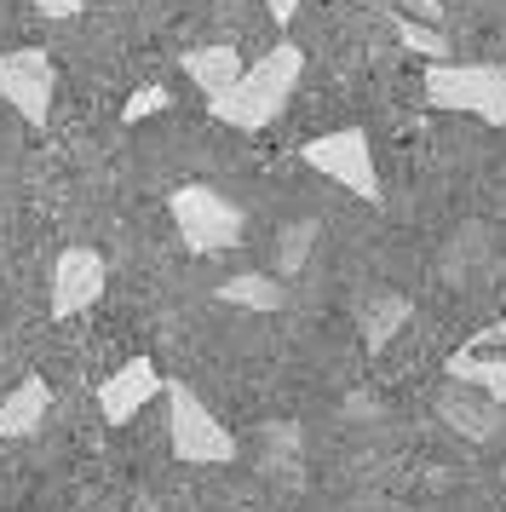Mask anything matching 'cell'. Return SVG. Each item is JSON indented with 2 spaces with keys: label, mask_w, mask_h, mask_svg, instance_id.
<instances>
[{
  "label": "cell",
  "mask_w": 506,
  "mask_h": 512,
  "mask_svg": "<svg viewBox=\"0 0 506 512\" xmlns=\"http://www.w3.org/2000/svg\"><path fill=\"white\" fill-rule=\"evenodd\" d=\"M299 75H305V52H299L294 41H282V47H271L259 64H248L230 93L207 98V110H213V121H225L236 133H259V127H271V121L282 116V104L294 98Z\"/></svg>",
  "instance_id": "1"
},
{
  "label": "cell",
  "mask_w": 506,
  "mask_h": 512,
  "mask_svg": "<svg viewBox=\"0 0 506 512\" xmlns=\"http://www.w3.org/2000/svg\"><path fill=\"white\" fill-rule=\"evenodd\" d=\"M420 81L432 110H460L483 127H506V64H432Z\"/></svg>",
  "instance_id": "2"
},
{
  "label": "cell",
  "mask_w": 506,
  "mask_h": 512,
  "mask_svg": "<svg viewBox=\"0 0 506 512\" xmlns=\"http://www.w3.org/2000/svg\"><path fill=\"white\" fill-rule=\"evenodd\" d=\"M167 392V438H173V455L190 466H225L236 461V438H230L219 415H207V403L184 380L161 386Z\"/></svg>",
  "instance_id": "3"
},
{
  "label": "cell",
  "mask_w": 506,
  "mask_h": 512,
  "mask_svg": "<svg viewBox=\"0 0 506 512\" xmlns=\"http://www.w3.org/2000/svg\"><path fill=\"white\" fill-rule=\"evenodd\" d=\"M167 208H173V225H179L190 254H225V248H236L242 231H248V225H242V208L225 202L213 185H179Z\"/></svg>",
  "instance_id": "4"
},
{
  "label": "cell",
  "mask_w": 506,
  "mask_h": 512,
  "mask_svg": "<svg viewBox=\"0 0 506 512\" xmlns=\"http://www.w3.org/2000/svg\"><path fill=\"white\" fill-rule=\"evenodd\" d=\"M305 167H317L322 179L345 185L363 202H380V173H374V144H368L363 127H334L322 139H305Z\"/></svg>",
  "instance_id": "5"
},
{
  "label": "cell",
  "mask_w": 506,
  "mask_h": 512,
  "mask_svg": "<svg viewBox=\"0 0 506 512\" xmlns=\"http://www.w3.org/2000/svg\"><path fill=\"white\" fill-rule=\"evenodd\" d=\"M52 93H58V75H52V58H46L41 47L0 52V98H6L29 127H41V121L52 116Z\"/></svg>",
  "instance_id": "6"
},
{
  "label": "cell",
  "mask_w": 506,
  "mask_h": 512,
  "mask_svg": "<svg viewBox=\"0 0 506 512\" xmlns=\"http://www.w3.org/2000/svg\"><path fill=\"white\" fill-rule=\"evenodd\" d=\"M104 282H110V271H104V254L98 248H64L58 265H52V317L58 323L81 317L87 305H98Z\"/></svg>",
  "instance_id": "7"
},
{
  "label": "cell",
  "mask_w": 506,
  "mask_h": 512,
  "mask_svg": "<svg viewBox=\"0 0 506 512\" xmlns=\"http://www.w3.org/2000/svg\"><path fill=\"white\" fill-rule=\"evenodd\" d=\"M150 397H161V374H156L150 357H133V363H121V369L98 386V415L110 420V426H127Z\"/></svg>",
  "instance_id": "8"
},
{
  "label": "cell",
  "mask_w": 506,
  "mask_h": 512,
  "mask_svg": "<svg viewBox=\"0 0 506 512\" xmlns=\"http://www.w3.org/2000/svg\"><path fill=\"white\" fill-rule=\"evenodd\" d=\"M179 70L190 75L207 98H219V93H230V87L242 81V70H248V64H242V52L230 47V41H213V47H190V52H184Z\"/></svg>",
  "instance_id": "9"
},
{
  "label": "cell",
  "mask_w": 506,
  "mask_h": 512,
  "mask_svg": "<svg viewBox=\"0 0 506 512\" xmlns=\"http://www.w3.org/2000/svg\"><path fill=\"white\" fill-rule=\"evenodd\" d=\"M46 409H52V386L41 374H23L18 386L6 392V403H0V438H29L46 420Z\"/></svg>",
  "instance_id": "10"
},
{
  "label": "cell",
  "mask_w": 506,
  "mask_h": 512,
  "mask_svg": "<svg viewBox=\"0 0 506 512\" xmlns=\"http://www.w3.org/2000/svg\"><path fill=\"white\" fill-rule=\"evenodd\" d=\"M449 380L483 392L489 403H506V351H455L449 357Z\"/></svg>",
  "instance_id": "11"
},
{
  "label": "cell",
  "mask_w": 506,
  "mask_h": 512,
  "mask_svg": "<svg viewBox=\"0 0 506 512\" xmlns=\"http://www.w3.org/2000/svg\"><path fill=\"white\" fill-rule=\"evenodd\" d=\"M495 409H501V403H489V397L472 392V386H466V392L455 386V392L443 397V415H449V426H455V432H466L472 443H489L495 432H501V415H495Z\"/></svg>",
  "instance_id": "12"
},
{
  "label": "cell",
  "mask_w": 506,
  "mask_h": 512,
  "mask_svg": "<svg viewBox=\"0 0 506 512\" xmlns=\"http://www.w3.org/2000/svg\"><path fill=\"white\" fill-rule=\"evenodd\" d=\"M414 317V305L403 300V294H374L363 311V346L368 351H386L391 340H397V328Z\"/></svg>",
  "instance_id": "13"
},
{
  "label": "cell",
  "mask_w": 506,
  "mask_h": 512,
  "mask_svg": "<svg viewBox=\"0 0 506 512\" xmlns=\"http://www.w3.org/2000/svg\"><path fill=\"white\" fill-rule=\"evenodd\" d=\"M219 300H225V305H242V311H282L288 288H282L276 277H265V271H242V277L219 282Z\"/></svg>",
  "instance_id": "14"
},
{
  "label": "cell",
  "mask_w": 506,
  "mask_h": 512,
  "mask_svg": "<svg viewBox=\"0 0 506 512\" xmlns=\"http://www.w3.org/2000/svg\"><path fill=\"white\" fill-rule=\"evenodd\" d=\"M311 242H317V219H299V225H288V231H282V242H276V277H294L299 265H305V254H311Z\"/></svg>",
  "instance_id": "15"
},
{
  "label": "cell",
  "mask_w": 506,
  "mask_h": 512,
  "mask_svg": "<svg viewBox=\"0 0 506 512\" xmlns=\"http://www.w3.org/2000/svg\"><path fill=\"white\" fill-rule=\"evenodd\" d=\"M397 35H403V47L420 52V58H432V64H455V52H449V35H437V29L414 24V18H397Z\"/></svg>",
  "instance_id": "16"
},
{
  "label": "cell",
  "mask_w": 506,
  "mask_h": 512,
  "mask_svg": "<svg viewBox=\"0 0 506 512\" xmlns=\"http://www.w3.org/2000/svg\"><path fill=\"white\" fill-rule=\"evenodd\" d=\"M167 104H173V93H167V87H138V93L121 104V121L133 127V121H144V116H161Z\"/></svg>",
  "instance_id": "17"
},
{
  "label": "cell",
  "mask_w": 506,
  "mask_h": 512,
  "mask_svg": "<svg viewBox=\"0 0 506 512\" xmlns=\"http://www.w3.org/2000/svg\"><path fill=\"white\" fill-rule=\"evenodd\" d=\"M397 18H414V24L437 29L443 24V0H397Z\"/></svg>",
  "instance_id": "18"
},
{
  "label": "cell",
  "mask_w": 506,
  "mask_h": 512,
  "mask_svg": "<svg viewBox=\"0 0 506 512\" xmlns=\"http://www.w3.org/2000/svg\"><path fill=\"white\" fill-rule=\"evenodd\" d=\"M35 12H41V18H81L87 0H35Z\"/></svg>",
  "instance_id": "19"
},
{
  "label": "cell",
  "mask_w": 506,
  "mask_h": 512,
  "mask_svg": "<svg viewBox=\"0 0 506 512\" xmlns=\"http://www.w3.org/2000/svg\"><path fill=\"white\" fill-rule=\"evenodd\" d=\"M305 6V0H265V12H271L276 24H294V12Z\"/></svg>",
  "instance_id": "20"
}]
</instances>
